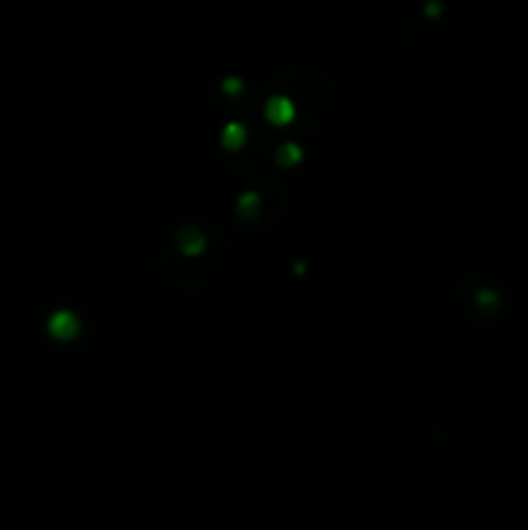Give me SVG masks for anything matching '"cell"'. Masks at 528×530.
<instances>
[{"label":"cell","instance_id":"6","mask_svg":"<svg viewBox=\"0 0 528 530\" xmlns=\"http://www.w3.org/2000/svg\"><path fill=\"white\" fill-rule=\"evenodd\" d=\"M256 212H259V197L256 194H244L238 200V215L241 218H254Z\"/></svg>","mask_w":528,"mask_h":530},{"label":"cell","instance_id":"4","mask_svg":"<svg viewBox=\"0 0 528 530\" xmlns=\"http://www.w3.org/2000/svg\"><path fill=\"white\" fill-rule=\"evenodd\" d=\"M220 143H223V147H228V150H238V147L246 143V127L238 125V122L226 125L223 132H220Z\"/></svg>","mask_w":528,"mask_h":530},{"label":"cell","instance_id":"3","mask_svg":"<svg viewBox=\"0 0 528 530\" xmlns=\"http://www.w3.org/2000/svg\"><path fill=\"white\" fill-rule=\"evenodd\" d=\"M179 248H182L187 256L202 254V251H205V236H202L200 230H194V228L182 230V236H179Z\"/></svg>","mask_w":528,"mask_h":530},{"label":"cell","instance_id":"2","mask_svg":"<svg viewBox=\"0 0 528 530\" xmlns=\"http://www.w3.org/2000/svg\"><path fill=\"white\" fill-rule=\"evenodd\" d=\"M264 114H267V119H270L272 125H290L293 117H295V109H293L290 99L274 96V99H270V104L264 106Z\"/></svg>","mask_w":528,"mask_h":530},{"label":"cell","instance_id":"8","mask_svg":"<svg viewBox=\"0 0 528 530\" xmlns=\"http://www.w3.org/2000/svg\"><path fill=\"white\" fill-rule=\"evenodd\" d=\"M428 13H433V16H435V13H437V3H430V6H428Z\"/></svg>","mask_w":528,"mask_h":530},{"label":"cell","instance_id":"7","mask_svg":"<svg viewBox=\"0 0 528 530\" xmlns=\"http://www.w3.org/2000/svg\"><path fill=\"white\" fill-rule=\"evenodd\" d=\"M223 91L231 93V96H236V93L244 91V83L238 81V78H228V81H223Z\"/></svg>","mask_w":528,"mask_h":530},{"label":"cell","instance_id":"5","mask_svg":"<svg viewBox=\"0 0 528 530\" xmlns=\"http://www.w3.org/2000/svg\"><path fill=\"white\" fill-rule=\"evenodd\" d=\"M298 161H303V150L298 145L288 143V145H283L277 150V163L280 166H295Z\"/></svg>","mask_w":528,"mask_h":530},{"label":"cell","instance_id":"1","mask_svg":"<svg viewBox=\"0 0 528 530\" xmlns=\"http://www.w3.org/2000/svg\"><path fill=\"white\" fill-rule=\"evenodd\" d=\"M47 329H49V334H52L55 339H60V342H68V339L78 337V331H81V323H78V319H75L73 313L57 311V313H52V319H49V323H47Z\"/></svg>","mask_w":528,"mask_h":530}]
</instances>
